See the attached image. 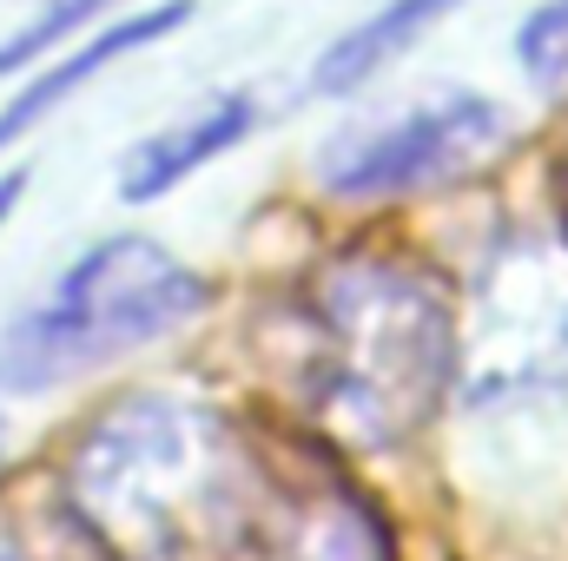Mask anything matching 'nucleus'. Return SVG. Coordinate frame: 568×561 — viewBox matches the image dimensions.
Returning <instances> with one entry per match:
<instances>
[{
  "label": "nucleus",
  "instance_id": "nucleus-1",
  "mask_svg": "<svg viewBox=\"0 0 568 561\" xmlns=\"http://www.w3.org/2000/svg\"><path fill=\"white\" fill-rule=\"evenodd\" d=\"M265 456L212 404L133 390L60 462V502L106 561H245Z\"/></svg>",
  "mask_w": 568,
  "mask_h": 561
},
{
  "label": "nucleus",
  "instance_id": "nucleus-2",
  "mask_svg": "<svg viewBox=\"0 0 568 561\" xmlns=\"http://www.w3.org/2000/svg\"><path fill=\"white\" fill-rule=\"evenodd\" d=\"M456 304L443 278L357 245L304 284V404L344 449L410 442L456 384Z\"/></svg>",
  "mask_w": 568,
  "mask_h": 561
},
{
  "label": "nucleus",
  "instance_id": "nucleus-3",
  "mask_svg": "<svg viewBox=\"0 0 568 561\" xmlns=\"http://www.w3.org/2000/svg\"><path fill=\"white\" fill-rule=\"evenodd\" d=\"M212 304V284L152 238H100L87 245L40 304H27L0 330V390L33 397L60 390L100 364H120L145 344L185 330Z\"/></svg>",
  "mask_w": 568,
  "mask_h": 561
},
{
  "label": "nucleus",
  "instance_id": "nucleus-4",
  "mask_svg": "<svg viewBox=\"0 0 568 561\" xmlns=\"http://www.w3.org/2000/svg\"><path fill=\"white\" fill-rule=\"evenodd\" d=\"M456 390L483 417L568 404V238L523 232L483 265L456 330Z\"/></svg>",
  "mask_w": 568,
  "mask_h": 561
},
{
  "label": "nucleus",
  "instance_id": "nucleus-5",
  "mask_svg": "<svg viewBox=\"0 0 568 561\" xmlns=\"http://www.w3.org/2000/svg\"><path fill=\"white\" fill-rule=\"evenodd\" d=\"M503 140L509 113L489 93H436L371 133H344L317 159V172L337 198H417L496 159Z\"/></svg>",
  "mask_w": 568,
  "mask_h": 561
},
{
  "label": "nucleus",
  "instance_id": "nucleus-6",
  "mask_svg": "<svg viewBox=\"0 0 568 561\" xmlns=\"http://www.w3.org/2000/svg\"><path fill=\"white\" fill-rule=\"evenodd\" d=\"M245 561H397L371 496L324 456L265 462Z\"/></svg>",
  "mask_w": 568,
  "mask_h": 561
},
{
  "label": "nucleus",
  "instance_id": "nucleus-7",
  "mask_svg": "<svg viewBox=\"0 0 568 561\" xmlns=\"http://www.w3.org/2000/svg\"><path fill=\"white\" fill-rule=\"evenodd\" d=\"M258 133V100L252 93H212L205 106H192L185 120H172V126H159L152 140H140L126 152V165H120V198L126 205H152V198H165L172 185H185L199 165H212V159H225L239 140H252Z\"/></svg>",
  "mask_w": 568,
  "mask_h": 561
},
{
  "label": "nucleus",
  "instance_id": "nucleus-8",
  "mask_svg": "<svg viewBox=\"0 0 568 561\" xmlns=\"http://www.w3.org/2000/svg\"><path fill=\"white\" fill-rule=\"evenodd\" d=\"M185 13H192V0H159V7H145L133 20H120V27H106V33H93V40H80L73 53H60L53 67H40L7 106H0V152L20 140V133H33L53 106H67L93 73H106L113 60H126V53H140L152 40H165L172 27H185Z\"/></svg>",
  "mask_w": 568,
  "mask_h": 561
},
{
  "label": "nucleus",
  "instance_id": "nucleus-9",
  "mask_svg": "<svg viewBox=\"0 0 568 561\" xmlns=\"http://www.w3.org/2000/svg\"><path fill=\"white\" fill-rule=\"evenodd\" d=\"M449 7H463V0H384L371 20H357L351 33H337V40L317 53L311 93H357V86L377 80L397 53H410Z\"/></svg>",
  "mask_w": 568,
  "mask_h": 561
},
{
  "label": "nucleus",
  "instance_id": "nucleus-10",
  "mask_svg": "<svg viewBox=\"0 0 568 561\" xmlns=\"http://www.w3.org/2000/svg\"><path fill=\"white\" fill-rule=\"evenodd\" d=\"M113 0H47L13 40H0V73H20V67H33V60H47L53 47H67L87 20H100Z\"/></svg>",
  "mask_w": 568,
  "mask_h": 561
},
{
  "label": "nucleus",
  "instance_id": "nucleus-11",
  "mask_svg": "<svg viewBox=\"0 0 568 561\" xmlns=\"http://www.w3.org/2000/svg\"><path fill=\"white\" fill-rule=\"evenodd\" d=\"M516 67L542 93H568V0H542L516 27Z\"/></svg>",
  "mask_w": 568,
  "mask_h": 561
},
{
  "label": "nucleus",
  "instance_id": "nucleus-12",
  "mask_svg": "<svg viewBox=\"0 0 568 561\" xmlns=\"http://www.w3.org/2000/svg\"><path fill=\"white\" fill-rule=\"evenodd\" d=\"M20 192H27V172H7V178H0V225L13 218V205H20Z\"/></svg>",
  "mask_w": 568,
  "mask_h": 561
},
{
  "label": "nucleus",
  "instance_id": "nucleus-13",
  "mask_svg": "<svg viewBox=\"0 0 568 561\" xmlns=\"http://www.w3.org/2000/svg\"><path fill=\"white\" fill-rule=\"evenodd\" d=\"M0 561H33V555H27V549H20L13 536H0Z\"/></svg>",
  "mask_w": 568,
  "mask_h": 561
}]
</instances>
